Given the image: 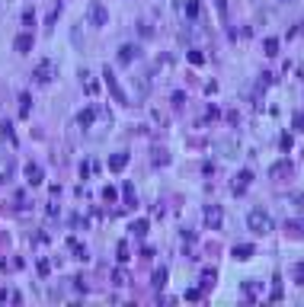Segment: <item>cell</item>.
Here are the masks:
<instances>
[{"label": "cell", "mask_w": 304, "mask_h": 307, "mask_svg": "<svg viewBox=\"0 0 304 307\" xmlns=\"http://www.w3.org/2000/svg\"><path fill=\"white\" fill-rule=\"evenodd\" d=\"M247 224L256 230V234H272V218L266 215L262 208H256V211H250V218H247Z\"/></svg>", "instance_id": "obj_1"}, {"label": "cell", "mask_w": 304, "mask_h": 307, "mask_svg": "<svg viewBox=\"0 0 304 307\" xmlns=\"http://www.w3.org/2000/svg\"><path fill=\"white\" fill-rule=\"evenodd\" d=\"M202 218H205V224H208L212 230H218V227H221V221H224V208H221V205H205Z\"/></svg>", "instance_id": "obj_2"}, {"label": "cell", "mask_w": 304, "mask_h": 307, "mask_svg": "<svg viewBox=\"0 0 304 307\" xmlns=\"http://www.w3.org/2000/svg\"><path fill=\"white\" fill-rule=\"evenodd\" d=\"M32 80H36V84H48V80H55V64H51V61H42V64L32 71Z\"/></svg>", "instance_id": "obj_3"}, {"label": "cell", "mask_w": 304, "mask_h": 307, "mask_svg": "<svg viewBox=\"0 0 304 307\" xmlns=\"http://www.w3.org/2000/svg\"><path fill=\"white\" fill-rule=\"evenodd\" d=\"M103 80H106V87L112 90V96H116V102H122V106H128V96H125V90L119 87V80L112 77V71H103Z\"/></svg>", "instance_id": "obj_4"}, {"label": "cell", "mask_w": 304, "mask_h": 307, "mask_svg": "<svg viewBox=\"0 0 304 307\" xmlns=\"http://www.w3.org/2000/svg\"><path fill=\"white\" fill-rule=\"evenodd\" d=\"M106 19H109L106 6H103V3H90V23H93V26H106Z\"/></svg>", "instance_id": "obj_5"}, {"label": "cell", "mask_w": 304, "mask_h": 307, "mask_svg": "<svg viewBox=\"0 0 304 307\" xmlns=\"http://www.w3.org/2000/svg\"><path fill=\"white\" fill-rule=\"evenodd\" d=\"M26 176H29V182H32V186H42V179H45V170L39 167V163H29V167H26Z\"/></svg>", "instance_id": "obj_6"}, {"label": "cell", "mask_w": 304, "mask_h": 307, "mask_svg": "<svg viewBox=\"0 0 304 307\" xmlns=\"http://www.w3.org/2000/svg\"><path fill=\"white\" fill-rule=\"evenodd\" d=\"M134 58H138V45H122L119 48V64H128Z\"/></svg>", "instance_id": "obj_7"}, {"label": "cell", "mask_w": 304, "mask_h": 307, "mask_svg": "<svg viewBox=\"0 0 304 307\" xmlns=\"http://www.w3.org/2000/svg\"><path fill=\"white\" fill-rule=\"evenodd\" d=\"M125 167H128V154H112L109 157V170H112V173H122Z\"/></svg>", "instance_id": "obj_8"}, {"label": "cell", "mask_w": 304, "mask_h": 307, "mask_svg": "<svg viewBox=\"0 0 304 307\" xmlns=\"http://www.w3.org/2000/svg\"><path fill=\"white\" fill-rule=\"evenodd\" d=\"M13 48H16L19 54H26V51L32 48V36H29V32H23V36H16V42H13Z\"/></svg>", "instance_id": "obj_9"}, {"label": "cell", "mask_w": 304, "mask_h": 307, "mask_svg": "<svg viewBox=\"0 0 304 307\" xmlns=\"http://www.w3.org/2000/svg\"><path fill=\"white\" fill-rule=\"evenodd\" d=\"M231 256L243 263V259H250V256H253V247H250V243H240V247H234V250H231Z\"/></svg>", "instance_id": "obj_10"}, {"label": "cell", "mask_w": 304, "mask_h": 307, "mask_svg": "<svg viewBox=\"0 0 304 307\" xmlns=\"http://www.w3.org/2000/svg\"><path fill=\"white\" fill-rule=\"evenodd\" d=\"M93 119H96V106H90V109H84V112H80V115H77V125H80V128H87V125H90V122H93Z\"/></svg>", "instance_id": "obj_11"}, {"label": "cell", "mask_w": 304, "mask_h": 307, "mask_svg": "<svg viewBox=\"0 0 304 307\" xmlns=\"http://www.w3.org/2000/svg\"><path fill=\"white\" fill-rule=\"evenodd\" d=\"M250 179H253V173H250V170H243V173L237 176V186H234V192H237V195H240V192H243V189H247V186H250Z\"/></svg>", "instance_id": "obj_12"}, {"label": "cell", "mask_w": 304, "mask_h": 307, "mask_svg": "<svg viewBox=\"0 0 304 307\" xmlns=\"http://www.w3.org/2000/svg\"><path fill=\"white\" fill-rule=\"evenodd\" d=\"M67 247H71V253L77 256V259H87V247H84V243H77V240H67Z\"/></svg>", "instance_id": "obj_13"}, {"label": "cell", "mask_w": 304, "mask_h": 307, "mask_svg": "<svg viewBox=\"0 0 304 307\" xmlns=\"http://www.w3.org/2000/svg\"><path fill=\"white\" fill-rule=\"evenodd\" d=\"M151 282H154V288H164V285H167V269H164V265H160V269L154 272V278H151Z\"/></svg>", "instance_id": "obj_14"}, {"label": "cell", "mask_w": 304, "mask_h": 307, "mask_svg": "<svg viewBox=\"0 0 304 307\" xmlns=\"http://www.w3.org/2000/svg\"><path fill=\"white\" fill-rule=\"evenodd\" d=\"M80 77H84V90H87V93H96V90H99V87H96V80H93V74H87V71H84Z\"/></svg>", "instance_id": "obj_15"}, {"label": "cell", "mask_w": 304, "mask_h": 307, "mask_svg": "<svg viewBox=\"0 0 304 307\" xmlns=\"http://www.w3.org/2000/svg\"><path fill=\"white\" fill-rule=\"evenodd\" d=\"M260 288H262V285H260V282H243V295H247V298H253V295H260Z\"/></svg>", "instance_id": "obj_16"}, {"label": "cell", "mask_w": 304, "mask_h": 307, "mask_svg": "<svg viewBox=\"0 0 304 307\" xmlns=\"http://www.w3.org/2000/svg\"><path fill=\"white\" fill-rule=\"evenodd\" d=\"M189 64H192V67H202V64H205V54H202V51H189Z\"/></svg>", "instance_id": "obj_17"}, {"label": "cell", "mask_w": 304, "mask_h": 307, "mask_svg": "<svg viewBox=\"0 0 304 307\" xmlns=\"http://www.w3.org/2000/svg\"><path fill=\"white\" fill-rule=\"evenodd\" d=\"M29 109H32V99H29V93H23L19 96V115H29Z\"/></svg>", "instance_id": "obj_18"}, {"label": "cell", "mask_w": 304, "mask_h": 307, "mask_svg": "<svg viewBox=\"0 0 304 307\" xmlns=\"http://www.w3.org/2000/svg\"><path fill=\"white\" fill-rule=\"evenodd\" d=\"M147 227H151L147 221H134V224H131V234H134V237H144V234H147Z\"/></svg>", "instance_id": "obj_19"}, {"label": "cell", "mask_w": 304, "mask_h": 307, "mask_svg": "<svg viewBox=\"0 0 304 307\" xmlns=\"http://www.w3.org/2000/svg\"><path fill=\"white\" fill-rule=\"evenodd\" d=\"M262 48H266V54H279V39H266Z\"/></svg>", "instance_id": "obj_20"}, {"label": "cell", "mask_w": 304, "mask_h": 307, "mask_svg": "<svg viewBox=\"0 0 304 307\" xmlns=\"http://www.w3.org/2000/svg\"><path fill=\"white\" fill-rule=\"evenodd\" d=\"M199 10H202V6H199V0H189V3H186V13H189V16H199Z\"/></svg>", "instance_id": "obj_21"}, {"label": "cell", "mask_w": 304, "mask_h": 307, "mask_svg": "<svg viewBox=\"0 0 304 307\" xmlns=\"http://www.w3.org/2000/svg\"><path fill=\"white\" fill-rule=\"evenodd\" d=\"M112 282H116V285H128V275L122 269H116V272H112Z\"/></svg>", "instance_id": "obj_22"}, {"label": "cell", "mask_w": 304, "mask_h": 307, "mask_svg": "<svg viewBox=\"0 0 304 307\" xmlns=\"http://www.w3.org/2000/svg\"><path fill=\"white\" fill-rule=\"evenodd\" d=\"M292 275H295V282H301V285H304V263L295 265V269H292Z\"/></svg>", "instance_id": "obj_23"}, {"label": "cell", "mask_w": 304, "mask_h": 307, "mask_svg": "<svg viewBox=\"0 0 304 307\" xmlns=\"http://www.w3.org/2000/svg\"><path fill=\"white\" fill-rule=\"evenodd\" d=\"M3 134H6V141H10V144H16V134H13V125H10V122H3Z\"/></svg>", "instance_id": "obj_24"}, {"label": "cell", "mask_w": 304, "mask_h": 307, "mask_svg": "<svg viewBox=\"0 0 304 307\" xmlns=\"http://www.w3.org/2000/svg\"><path fill=\"white\" fill-rule=\"evenodd\" d=\"M154 163H157V167H167V163H170V157H167V151H157V157H154Z\"/></svg>", "instance_id": "obj_25"}, {"label": "cell", "mask_w": 304, "mask_h": 307, "mask_svg": "<svg viewBox=\"0 0 304 307\" xmlns=\"http://www.w3.org/2000/svg\"><path fill=\"white\" fill-rule=\"evenodd\" d=\"M51 272V265H48V259H39V275H48Z\"/></svg>", "instance_id": "obj_26"}, {"label": "cell", "mask_w": 304, "mask_h": 307, "mask_svg": "<svg viewBox=\"0 0 304 307\" xmlns=\"http://www.w3.org/2000/svg\"><path fill=\"white\" fill-rule=\"evenodd\" d=\"M32 23H36V13L26 10V13H23V26H32Z\"/></svg>", "instance_id": "obj_27"}, {"label": "cell", "mask_w": 304, "mask_h": 307, "mask_svg": "<svg viewBox=\"0 0 304 307\" xmlns=\"http://www.w3.org/2000/svg\"><path fill=\"white\" fill-rule=\"evenodd\" d=\"M128 259V243H119V263H125Z\"/></svg>", "instance_id": "obj_28"}, {"label": "cell", "mask_w": 304, "mask_h": 307, "mask_svg": "<svg viewBox=\"0 0 304 307\" xmlns=\"http://www.w3.org/2000/svg\"><path fill=\"white\" fill-rule=\"evenodd\" d=\"M182 102H186V93H173V106H176V109H179V106H182Z\"/></svg>", "instance_id": "obj_29"}, {"label": "cell", "mask_w": 304, "mask_h": 307, "mask_svg": "<svg viewBox=\"0 0 304 307\" xmlns=\"http://www.w3.org/2000/svg\"><path fill=\"white\" fill-rule=\"evenodd\" d=\"M279 144H282V151H288V147H292V134H282Z\"/></svg>", "instance_id": "obj_30"}, {"label": "cell", "mask_w": 304, "mask_h": 307, "mask_svg": "<svg viewBox=\"0 0 304 307\" xmlns=\"http://www.w3.org/2000/svg\"><path fill=\"white\" fill-rule=\"evenodd\" d=\"M295 128H298V132H304V112L295 115Z\"/></svg>", "instance_id": "obj_31"}, {"label": "cell", "mask_w": 304, "mask_h": 307, "mask_svg": "<svg viewBox=\"0 0 304 307\" xmlns=\"http://www.w3.org/2000/svg\"><path fill=\"white\" fill-rule=\"evenodd\" d=\"M103 199H109V202H112V199H116V189L106 186V189H103Z\"/></svg>", "instance_id": "obj_32"}, {"label": "cell", "mask_w": 304, "mask_h": 307, "mask_svg": "<svg viewBox=\"0 0 304 307\" xmlns=\"http://www.w3.org/2000/svg\"><path fill=\"white\" fill-rule=\"evenodd\" d=\"M269 301H282V288H279V285L272 288V295H269Z\"/></svg>", "instance_id": "obj_33"}, {"label": "cell", "mask_w": 304, "mask_h": 307, "mask_svg": "<svg viewBox=\"0 0 304 307\" xmlns=\"http://www.w3.org/2000/svg\"><path fill=\"white\" fill-rule=\"evenodd\" d=\"M285 3H288V0H285Z\"/></svg>", "instance_id": "obj_34"}]
</instances>
